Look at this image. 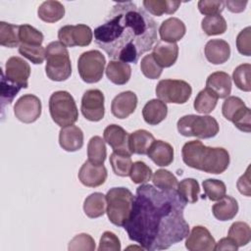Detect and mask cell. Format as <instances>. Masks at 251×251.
Returning a JSON list of instances; mask_svg holds the SVG:
<instances>
[{
  "label": "cell",
  "mask_w": 251,
  "mask_h": 251,
  "mask_svg": "<svg viewBox=\"0 0 251 251\" xmlns=\"http://www.w3.org/2000/svg\"><path fill=\"white\" fill-rule=\"evenodd\" d=\"M155 138L151 132L146 129H137L129 134L128 148L131 154L146 155L150 145Z\"/></svg>",
  "instance_id": "484cf974"
},
{
  "label": "cell",
  "mask_w": 251,
  "mask_h": 251,
  "mask_svg": "<svg viewBox=\"0 0 251 251\" xmlns=\"http://www.w3.org/2000/svg\"><path fill=\"white\" fill-rule=\"evenodd\" d=\"M248 1H237V0H227L225 2V5L227 7L228 11L231 13H241L245 10Z\"/></svg>",
  "instance_id": "db71d44e"
},
{
  "label": "cell",
  "mask_w": 251,
  "mask_h": 251,
  "mask_svg": "<svg viewBox=\"0 0 251 251\" xmlns=\"http://www.w3.org/2000/svg\"><path fill=\"white\" fill-rule=\"evenodd\" d=\"M38 18L49 24L56 23L65 16V7L59 1H44L37 9Z\"/></svg>",
  "instance_id": "f1b7e54d"
},
{
  "label": "cell",
  "mask_w": 251,
  "mask_h": 251,
  "mask_svg": "<svg viewBox=\"0 0 251 251\" xmlns=\"http://www.w3.org/2000/svg\"><path fill=\"white\" fill-rule=\"evenodd\" d=\"M88 161L94 165H104L107 157L105 140L102 137L95 135L90 138L87 144Z\"/></svg>",
  "instance_id": "1f68e13d"
},
{
  "label": "cell",
  "mask_w": 251,
  "mask_h": 251,
  "mask_svg": "<svg viewBox=\"0 0 251 251\" xmlns=\"http://www.w3.org/2000/svg\"><path fill=\"white\" fill-rule=\"evenodd\" d=\"M201 27L203 31L209 35H219L226 31L227 25L225 18L221 15L207 16L201 22Z\"/></svg>",
  "instance_id": "74e56055"
},
{
  "label": "cell",
  "mask_w": 251,
  "mask_h": 251,
  "mask_svg": "<svg viewBox=\"0 0 251 251\" xmlns=\"http://www.w3.org/2000/svg\"><path fill=\"white\" fill-rule=\"evenodd\" d=\"M95 241L91 235L87 233H79L76 234L69 243L68 249L70 251H76V250H88L93 251L95 250Z\"/></svg>",
  "instance_id": "bcb514c9"
},
{
  "label": "cell",
  "mask_w": 251,
  "mask_h": 251,
  "mask_svg": "<svg viewBox=\"0 0 251 251\" xmlns=\"http://www.w3.org/2000/svg\"><path fill=\"white\" fill-rule=\"evenodd\" d=\"M49 112L55 124L61 127L74 125L78 119V111L74 97L65 90H58L49 98Z\"/></svg>",
  "instance_id": "8992f818"
},
{
  "label": "cell",
  "mask_w": 251,
  "mask_h": 251,
  "mask_svg": "<svg viewBox=\"0 0 251 251\" xmlns=\"http://www.w3.org/2000/svg\"><path fill=\"white\" fill-rule=\"evenodd\" d=\"M19 39L20 45H29V46H41L44 35L41 31L36 29L30 25H21L19 28Z\"/></svg>",
  "instance_id": "f35d334b"
},
{
  "label": "cell",
  "mask_w": 251,
  "mask_h": 251,
  "mask_svg": "<svg viewBox=\"0 0 251 251\" xmlns=\"http://www.w3.org/2000/svg\"><path fill=\"white\" fill-rule=\"evenodd\" d=\"M45 73L53 81H64L72 75L69 51L60 41H52L46 46Z\"/></svg>",
  "instance_id": "277c9868"
},
{
  "label": "cell",
  "mask_w": 251,
  "mask_h": 251,
  "mask_svg": "<svg viewBox=\"0 0 251 251\" xmlns=\"http://www.w3.org/2000/svg\"><path fill=\"white\" fill-rule=\"evenodd\" d=\"M215 246V238L203 226H193L186 236L185 247L189 251H213Z\"/></svg>",
  "instance_id": "9a60e30c"
},
{
  "label": "cell",
  "mask_w": 251,
  "mask_h": 251,
  "mask_svg": "<svg viewBox=\"0 0 251 251\" xmlns=\"http://www.w3.org/2000/svg\"><path fill=\"white\" fill-rule=\"evenodd\" d=\"M204 53L206 59L210 63L221 65L229 59L230 47L224 39H211L206 43Z\"/></svg>",
  "instance_id": "44dd1931"
},
{
  "label": "cell",
  "mask_w": 251,
  "mask_h": 251,
  "mask_svg": "<svg viewBox=\"0 0 251 251\" xmlns=\"http://www.w3.org/2000/svg\"><path fill=\"white\" fill-rule=\"evenodd\" d=\"M1 74L9 82L22 89L28 86L30 67L28 63L21 57H10L6 62L5 71L1 70Z\"/></svg>",
  "instance_id": "7c38bea8"
},
{
  "label": "cell",
  "mask_w": 251,
  "mask_h": 251,
  "mask_svg": "<svg viewBox=\"0 0 251 251\" xmlns=\"http://www.w3.org/2000/svg\"><path fill=\"white\" fill-rule=\"evenodd\" d=\"M250 72H251L250 64H241L233 70L232 79L234 81L235 86L238 89L245 92H249L251 90Z\"/></svg>",
  "instance_id": "60d3db41"
},
{
  "label": "cell",
  "mask_w": 251,
  "mask_h": 251,
  "mask_svg": "<svg viewBox=\"0 0 251 251\" xmlns=\"http://www.w3.org/2000/svg\"><path fill=\"white\" fill-rule=\"evenodd\" d=\"M19 53L29 60L31 63L35 65H40L45 60L46 48L41 46H29V45H23L19 46Z\"/></svg>",
  "instance_id": "f6af8a7d"
},
{
  "label": "cell",
  "mask_w": 251,
  "mask_h": 251,
  "mask_svg": "<svg viewBox=\"0 0 251 251\" xmlns=\"http://www.w3.org/2000/svg\"><path fill=\"white\" fill-rule=\"evenodd\" d=\"M59 144L68 152H75L83 146V132L76 126L62 127L59 132Z\"/></svg>",
  "instance_id": "ffe728a7"
},
{
  "label": "cell",
  "mask_w": 251,
  "mask_h": 251,
  "mask_svg": "<svg viewBox=\"0 0 251 251\" xmlns=\"http://www.w3.org/2000/svg\"><path fill=\"white\" fill-rule=\"evenodd\" d=\"M206 87L211 89L218 98H226L231 92V78L225 72H215L207 77Z\"/></svg>",
  "instance_id": "cb8c5ba5"
},
{
  "label": "cell",
  "mask_w": 251,
  "mask_h": 251,
  "mask_svg": "<svg viewBox=\"0 0 251 251\" xmlns=\"http://www.w3.org/2000/svg\"><path fill=\"white\" fill-rule=\"evenodd\" d=\"M41 109V101L36 95L25 94L16 101L14 114L22 123L31 124L40 117Z\"/></svg>",
  "instance_id": "5bb4252c"
},
{
  "label": "cell",
  "mask_w": 251,
  "mask_h": 251,
  "mask_svg": "<svg viewBox=\"0 0 251 251\" xmlns=\"http://www.w3.org/2000/svg\"><path fill=\"white\" fill-rule=\"evenodd\" d=\"M168 115L167 104L160 99L148 101L142 109V117L150 126H156L163 122Z\"/></svg>",
  "instance_id": "d4e9b609"
},
{
  "label": "cell",
  "mask_w": 251,
  "mask_h": 251,
  "mask_svg": "<svg viewBox=\"0 0 251 251\" xmlns=\"http://www.w3.org/2000/svg\"><path fill=\"white\" fill-rule=\"evenodd\" d=\"M225 8L224 1H214V0H200L198 2L199 12L205 16L220 15Z\"/></svg>",
  "instance_id": "681fc988"
},
{
  "label": "cell",
  "mask_w": 251,
  "mask_h": 251,
  "mask_svg": "<svg viewBox=\"0 0 251 251\" xmlns=\"http://www.w3.org/2000/svg\"><path fill=\"white\" fill-rule=\"evenodd\" d=\"M202 186L207 196L211 201H218L226 195V187L224 181L215 178H208L203 180Z\"/></svg>",
  "instance_id": "b9f144b4"
},
{
  "label": "cell",
  "mask_w": 251,
  "mask_h": 251,
  "mask_svg": "<svg viewBox=\"0 0 251 251\" xmlns=\"http://www.w3.org/2000/svg\"><path fill=\"white\" fill-rule=\"evenodd\" d=\"M104 140L112 147L114 152L130 154L128 148V137L129 134L118 125H109L106 126L103 132Z\"/></svg>",
  "instance_id": "ac0fdd59"
},
{
  "label": "cell",
  "mask_w": 251,
  "mask_h": 251,
  "mask_svg": "<svg viewBox=\"0 0 251 251\" xmlns=\"http://www.w3.org/2000/svg\"><path fill=\"white\" fill-rule=\"evenodd\" d=\"M147 155L157 166L167 167L174 161V148L166 141L154 140L148 149Z\"/></svg>",
  "instance_id": "603a6c76"
},
{
  "label": "cell",
  "mask_w": 251,
  "mask_h": 251,
  "mask_svg": "<svg viewBox=\"0 0 251 251\" xmlns=\"http://www.w3.org/2000/svg\"><path fill=\"white\" fill-rule=\"evenodd\" d=\"M176 191L186 203H196L200 193L199 183L194 178H184L178 182Z\"/></svg>",
  "instance_id": "e575fe53"
},
{
  "label": "cell",
  "mask_w": 251,
  "mask_h": 251,
  "mask_svg": "<svg viewBox=\"0 0 251 251\" xmlns=\"http://www.w3.org/2000/svg\"><path fill=\"white\" fill-rule=\"evenodd\" d=\"M223 116L231 122L236 128L244 132L251 131V112L242 99L228 96L222 106Z\"/></svg>",
  "instance_id": "9c48e42d"
},
{
  "label": "cell",
  "mask_w": 251,
  "mask_h": 251,
  "mask_svg": "<svg viewBox=\"0 0 251 251\" xmlns=\"http://www.w3.org/2000/svg\"><path fill=\"white\" fill-rule=\"evenodd\" d=\"M158 31L161 41L176 43L184 36L186 27L181 20L172 17L162 22Z\"/></svg>",
  "instance_id": "d6986e66"
},
{
  "label": "cell",
  "mask_w": 251,
  "mask_h": 251,
  "mask_svg": "<svg viewBox=\"0 0 251 251\" xmlns=\"http://www.w3.org/2000/svg\"><path fill=\"white\" fill-rule=\"evenodd\" d=\"M106 200L109 221L117 226H124L132 209L134 200L132 192L126 187H113L108 190Z\"/></svg>",
  "instance_id": "5b68a950"
},
{
  "label": "cell",
  "mask_w": 251,
  "mask_h": 251,
  "mask_svg": "<svg viewBox=\"0 0 251 251\" xmlns=\"http://www.w3.org/2000/svg\"><path fill=\"white\" fill-rule=\"evenodd\" d=\"M94 41L111 59L135 64L157 41V25L135 3L119 2L94 29Z\"/></svg>",
  "instance_id": "7a4b0ae2"
},
{
  "label": "cell",
  "mask_w": 251,
  "mask_h": 251,
  "mask_svg": "<svg viewBox=\"0 0 251 251\" xmlns=\"http://www.w3.org/2000/svg\"><path fill=\"white\" fill-rule=\"evenodd\" d=\"M218 96L209 88L202 89L196 96L193 107L200 114H209L217 106Z\"/></svg>",
  "instance_id": "d6a6232c"
},
{
  "label": "cell",
  "mask_w": 251,
  "mask_h": 251,
  "mask_svg": "<svg viewBox=\"0 0 251 251\" xmlns=\"http://www.w3.org/2000/svg\"><path fill=\"white\" fill-rule=\"evenodd\" d=\"M81 113L90 122H99L104 118V94L99 89L86 90L81 98Z\"/></svg>",
  "instance_id": "4fadbf2b"
},
{
  "label": "cell",
  "mask_w": 251,
  "mask_h": 251,
  "mask_svg": "<svg viewBox=\"0 0 251 251\" xmlns=\"http://www.w3.org/2000/svg\"><path fill=\"white\" fill-rule=\"evenodd\" d=\"M106 59L98 50L83 52L77 60V71L80 78L86 83L98 82L104 73Z\"/></svg>",
  "instance_id": "ba28073f"
},
{
  "label": "cell",
  "mask_w": 251,
  "mask_h": 251,
  "mask_svg": "<svg viewBox=\"0 0 251 251\" xmlns=\"http://www.w3.org/2000/svg\"><path fill=\"white\" fill-rule=\"evenodd\" d=\"M179 1H171V0H144L142 2L145 11L157 16L161 17L163 14L172 15L180 6Z\"/></svg>",
  "instance_id": "4dcf8cb0"
},
{
  "label": "cell",
  "mask_w": 251,
  "mask_h": 251,
  "mask_svg": "<svg viewBox=\"0 0 251 251\" xmlns=\"http://www.w3.org/2000/svg\"><path fill=\"white\" fill-rule=\"evenodd\" d=\"M98 250L99 251H104V250L119 251V250H121L120 239L114 232L105 231V232H103V234L100 238Z\"/></svg>",
  "instance_id": "f907efd6"
},
{
  "label": "cell",
  "mask_w": 251,
  "mask_h": 251,
  "mask_svg": "<svg viewBox=\"0 0 251 251\" xmlns=\"http://www.w3.org/2000/svg\"><path fill=\"white\" fill-rule=\"evenodd\" d=\"M58 38L66 47H84L91 43L93 32L88 25L83 24L76 25H67L59 29Z\"/></svg>",
  "instance_id": "8fae6325"
},
{
  "label": "cell",
  "mask_w": 251,
  "mask_h": 251,
  "mask_svg": "<svg viewBox=\"0 0 251 251\" xmlns=\"http://www.w3.org/2000/svg\"><path fill=\"white\" fill-rule=\"evenodd\" d=\"M106 75L114 84L123 85L129 80L131 75V68L127 63L112 60L107 65Z\"/></svg>",
  "instance_id": "83f0119b"
},
{
  "label": "cell",
  "mask_w": 251,
  "mask_h": 251,
  "mask_svg": "<svg viewBox=\"0 0 251 251\" xmlns=\"http://www.w3.org/2000/svg\"><path fill=\"white\" fill-rule=\"evenodd\" d=\"M106 195L101 192H94L85 198L83 203V211L84 214L90 219L99 218L106 213Z\"/></svg>",
  "instance_id": "f546056e"
},
{
  "label": "cell",
  "mask_w": 251,
  "mask_h": 251,
  "mask_svg": "<svg viewBox=\"0 0 251 251\" xmlns=\"http://www.w3.org/2000/svg\"><path fill=\"white\" fill-rule=\"evenodd\" d=\"M183 163L208 174L224 173L229 165V154L223 147H208L199 140L186 142L181 149Z\"/></svg>",
  "instance_id": "3957f363"
},
{
  "label": "cell",
  "mask_w": 251,
  "mask_h": 251,
  "mask_svg": "<svg viewBox=\"0 0 251 251\" xmlns=\"http://www.w3.org/2000/svg\"><path fill=\"white\" fill-rule=\"evenodd\" d=\"M250 167L247 168L246 172L238 178L236 182V186L238 191L245 195V196H250L251 195V185H250V175H249Z\"/></svg>",
  "instance_id": "816d5d0a"
},
{
  "label": "cell",
  "mask_w": 251,
  "mask_h": 251,
  "mask_svg": "<svg viewBox=\"0 0 251 251\" xmlns=\"http://www.w3.org/2000/svg\"><path fill=\"white\" fill-rule=\"evenodd\" d=\"M152 56L159 66L162 68H170L175 65L177 60L178 45L176 43L159 41L153 47Z\"/></svg>",
  "instance_id": "7402d4cb"
},
{
  "label": "cell",
  "mask_w": 251,
  "mask_h": 251,
  "mask_svg": "<svg viewBox=\"0 0 251 251\" xmlns=\"http://www.w3.org/2000/svg\"><path fill=\"white\" fill-rule=\"evenodd\" d=\"M227 236L232 239L238 247L245 246L251 239L250 226L247 223L235 222L230 226Z\"/></svg>",
  "instance_id": "d590c367"
},
{
  "label": "cell",
  "mask_w": 251,
  "mask_h": 251,
  "mask_svg": "<svg viewBox=\"0 0 251 251\" xmlns=\"http://www.w3.org/2000/svg\"><path fill=\"white\" fill-rule=\"evenodd\" d=\"M140 70L147 78L157 79L162 75L163 68L155 61L152 54H148L141 59Z\"/></svg>",
  "instance_id": "ee69618b"
},
{
  "label": "cell",
  "mask_w": 251,
  "mask_h": 251,
  "mask_svg": "<svg viewBox=\"0 0 251 251\" xmlns=\"http://www.w3.org/2000/svg\"><path fill=\"white\" fill-rule=\"evenodd\" d=\"M20 25L5 22L0 23V44L4 47L15 48L20 45Z\"/></svg>",
  "instance_id": "836d02e7"
},
{
  "label": "cell",
  "mask_w": 251,
  "mask_h": 251,
  "mask_svg": "<svg viewBox=\"0 0 251 251\" xmlns=\"http://www.w3.org/2000/svg\"><path fill=\"white\" fill-rule=\"evenodd\" d=\"M77 176L84 186L97 187L105 182L108 174L104 165H94L87 160L80 167Z\"/></svg>",
  "instance_id": "2e32d148"
},
{
  "label": "cell",
  "mask_w": 251,
  "mask_h": 251,
  "mask_svg": "<svg viewBox=\"0 0 251 251\" xmlns=\"http://www.w3.org/2000/svg\"><path fill=\"white\" fill-rule=\"evenodd\" d=\"M153 185L161 190H172L176 189L178 181L177 178L170 171L159 169L157 170L152 177Z\"/></svg>",
  "instance_id": "ab89813d"
},
{
  "label": "cell",
  "mask_w": 251,
  "mask_h": 251,
  "mask_svg": "<svg viewBox=\"0 0 251 251\" xmlns=\"http://www.w3.org/2000/svg\"><path fill=\"white\" fill-rule=\"evenodd\" d=\"M238 249V246L235 244V242L230 239L228 236L227 237H224L222 239L219 240L218 243H216L215 246V250H232V251H236Z\"/></svg>",
  "instance_id": "f5cc1de1"
},
{
  "label": "cell",
  "mask_w": 251,
  "mask_h": 251,
  "mask_svg": "<svg viewBox=\"0 0 251 251\" xmlns=\"http://www.w3.org/2000/svg\"><path fill=\"white\" fill-rule=\"evenodd\" d=\"M110 165L115 175L119 176H129L130 168L132 165L130 154L113 152L110 155Z\"/></svg>",
  "instance_id": "8d00e7d4"
},
{
  "label": "cell",
  "mask_w": 251,
  "mask_h": 251,
  "mask_svg": "<svg viewBox=\"0 0 251 251\" xmlns=\"http://www.w3.org/2000/svg\"><path fill=\"white\" fill-rule=\"evenodd\" d=\"M1 106L2 109H4L5 105H9L14 100L15 96L19 93V91L22 89L19 86H16L9 82L4 75L1 74Z\"/></svg>",
  "instance_id": "7dc6e473"
},
{
  "label": "cell",
  "mask_w": 251,
  "mask_h": 251,
  "mask_svg": "<svg viewBox=\"0 0 251 251\" xmlns=\"http://www.w3.org/2000/svg\"><path fill=\"white\" fill-rule=\"evenodd\" d=\"M157 97L165 103L184 104L191 96L190 84L181 79H162L156 86Z\"/></svg>",
  "instance_id": "30bf717a"
},
{
  "label": "cell",
  "mask_w": 251,
  "mask_h": 251,
  "mask_svg": "<svg viewBox=\"0 0 251 251\" xmlns=\"http://www.w3.org/2000/svg\"><path fill=\"white\" fill-rule=\"evenodd\" d=\"M237 212L238 203L235 198L229 195H225L212 207V213L214 217L222 222L232 220L236 216Z\"/></svg>",
  "instance_id": "4316f807"
},
{
  "label": "cell",
  "mask_w": 251,
  "mask_h": 251,
  "mask_svg": "<svg viewBox=\"0 0 251 251\" xmlns=\"http://www.w3.org/2000/svg\"><path fill=\"white\" fill-rule=\"evenodd\" d=\"M237 51L244 56L251 55V27L243 28L236 37Z\"/></svg>",
  "instance_id": "c3c4849f"
},
{
  "label": "cell",
  "mask_w": 251,
  "mask_h": 251,
  "mask_svg": "<svg viewBox=\"0 0 251 251\" xmlns=\"http://www.w3.org/2000/svg\"><path fill=\"white\" fill-rule=\"evenodd\" d=\"M137 96L134 92L127 90L121 92L112 100L111 112L118 119H126L136 109Z\"/></svg>",
  "instance_id": "e0dca14e"
},
{
  "label": "cell",
  "mask_w": 251,
  "mask_h": 251,
  "mask_svg": "<svg viewBox=\"0 0 251 251\" xmlns=\"http://www.w3.org/2000/svg\"><path fill=\"white\" fill-rule=\"evenodd\" d=\"M129 176L133 183L143 184L151 179L152 170L144 162L136 161L131 165Z\"/></svg>",
  "instance_id": "7bdbcfd3"
},
{
  "label": "cell",
  "mask_w": 251,
  "mask_h": 251,
  "mask_svg": "<svg viewBox=\"0 0 251 251\" xmlns=\"http://www.w3.org/2000/svg\"><path fill=\"white\" fill-rule=\"evenodd\" d=\"M186 202L176 189L161 190L151 184L136 188L130 215L124 225L128 238L144 250H164L189 233L183 211Z\"/></svg>",
  "instance_id": "6da1fadb"
},
{
  "label": "cell",
  "mask_w": 251,
  "mask_h": 251,
  "mask_svg": "<svg viewBox=\"0 0 251 251\" xmlns=\"http://www.w3.org/2000/svg\"><path fill=\"white\" fill-rule=\"evenodd\" d=\"M178 132L186 137L194 136L201 139L212 138L220 130L217 120L211 116L186 115L181 117L176 124Z\"/></svg>",
  "instance_id": "52a82bcc"
}]
</instances>
